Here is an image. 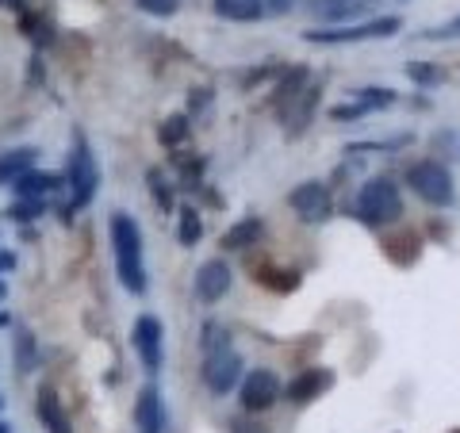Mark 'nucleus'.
Here are the masks:
<instances>
[{
    "instance_id": "18",
    "label": "nucleus",
    "mask_w": 460,
    "mask_h": 433,
    "mask_svg": "<svg viewBox=\"0 0 460 433\" xmlns=\"http://www.w3.org/2000/svg\"><path fill=\"white\" fill-rule=\"evenodd\" d=\"M261 238H265V223L250 215V219L234 223V226H230L226 234H223V250H250V245H257Z\"/></svg>"
},
{
    "instance_id": "35",
    "label": "nucleus",
    "mask_w": 460,
    "mask_h": 433,
    "mask_svg": "<svg viewBox=\"0 0 460 433\" xmlns=\"http://www.w3.org/2000/svg\"><path fill=\"white\" fill-rule=\"evenodd\" d=\"M265 4H269L272 16H288V12H292V8L299 4V0H265Z\"/></svg>"
},
{
    "instance_id": "16",
    "label": "nucleus",
    "mask_w": 460,
    "mask_h": 433,
    "mask_svg": "<svg viewBox=\"0 0 460 433\" xmlns=\"http://www.w3.org/2000/svg\"><path fill=\"white\" fill-rule=\"evenodd\" d=\"M314 104H319V84H307V89L296 96V104L288 108V115H284L288 135H292V138H299V135L307 131V123H311V115H314Z\"/></svg>"
},
{
    "instance_id": "17",
    "label": "nucleus",
    "mask_w": 460,
    "mask_h": 433,
    "mask_svg": "<svg viewBox=\"0 0 460 433\" xmlns=\"http://www.w3.org/2000/svg\"><path fill=\"white\" fill-rule=\"evenodd\" d=\"M307 89V69L304 66H296V69H288L284 74V81L277 84V93H272V108H277V115L284 119L288 115V108L296 104V96Z\"/></svg>"
},
{
    "instance_id": "25",
    "label": "nucleus",
    "mask_w": 460,
    "mask_h": 433,
    "mask_svg": "<svg viewBox=\"0 0 460 433\" xmlns=\"http://www.w3.org/2000/svg\"><path fill=\"white\" fill-rule=\"evenodd\" d=\"M16 368L20 372H35V334L31 330H16Z\"/></svg>"
},
{
    "instance_id": "42",
    "label": "nucleus",
    "mask_w": 460,
    "mask_h": 433,
    "mask_svg": "<svg viewBox=\"0 0 460 433\" xmlns=\"http://www.w3.org/2000/svg\"><path fill=\"white\" fill-rule=\"evenodd\" d=\"M453 433H460V429H453Z\"/></svg>"
},
{
    "instance_id": "33",
    "label": "nucleus",
    "mask_w": 460,
    "mask_h": 433,
    "mask_svg": "<svg viewBox=\"0 0 460 433\" xmlns=\"http://www.w3.org/2000/svg\"><path fill=\"white\" fill-rule=\"evenodd\" d=\"M230 433H265L257 422H250L246 414H238V418H230Z\"/></svg>"
},
{
    "instance_id": "20",
    "label": "nucleus",
    "mask_w": 460,
    "mask_h": 433,
    "mask_svg": "<svg viewBox=\"0 0 460 433\" xmlns=\"http://www.w3.org/2000/svg\"><path fill=\"white\" fill-rule=\"evenodd\" d=\"M368 0H314V16H323L330 23H338V20H353V16H361Z\"/></svg>"
},
{
    "instance_id": "31",
    "label": "nucleus",
    "mask_w": 460,
    "mask_h": 433,
    "mask_svg": "<svg viewBox=\"0 0 460 433\" xmlns=\"http://www.w3.org/2000/svg\"><path fill=\"white\" fill-rule=\"evenodd\" d=\"M422 39H460V16L441 27H429V31H422Z\"/></svg>"
},
{
    "instance_id": "36",
    "label": "nucleus",
    "mask_w": 460,
    "mask_h": 433,
    "mask_svg": "<svg viewBox=\"0 0 460 433\" xmlns=\"http://www.w3.org/2000/svg\"><path fill=\"white\" fill-rule=\"evenodd\" d=\"M16 269V253L12 250H0V272H12Z\"/></svg>"
},
{
    "instance_id": "19",
    "label": "nucleus",
    "mask_w": 460,
    "mask_h": 433,
    "mask_svg": "<svg viewBox=\"0 0 460 433\" xmlns=\"http://www.w3.org/2000/svg\"><path fill=\"white\" fill-rule=\"evenodd\" d=\"M39 422L47 426L50 433H74V429H69V418L62 411V402H58V395L47 392V387L39 392Z\"/></svg>"
},
{
    "instance_id": "9",
    "label": "nucleus",
    "mask_w": 460,
    "mask_h": 433,
    "mask_svg": "<svg viewBox=\"0 0 460 433\" xmlns=\"http://www.w3.org/2000/svg\"><path fill=\"white\" fill-rule=\"evenodd\" d=\"M288 204H292V211L299 215L304 223H326L330 215H334V199H330V189L323 181H304L299 189H292V196H288Z\"/></svg>"
},
{
    "instance_id": "40",
    "label": "nucleus",
    "mask_w": 460,
    "mask_h": 433,
    "mask_svg": "<svg viewBox=\"0 0 460 433\" xmlns=\"http://www.w3.org/2000/svg\"><path fill=\"white\" fill-rule=\"evenodd\" d=\"M8 429H12V426H8V422H0V433H8Z\"/></svg>"
},
{
    "instance_id": "4",
    "label": "nucleus",
    "mask_w": 460,
    "mask_h": 433,
    "mask_svg": "<svg viewBox=\"0 0 460 433\" xmlns=\"http://www.w3.org/2000/svg\"><path fill=\"white\" fill-rule=\"evenodd\" d=\"M353 215L365 226H387V223H395L399 215H402V192H399V184L387 181V177H372L368 184H361V192H357Z\"/></svg>"
},
{
    "instance_id": "5",
    "label": "nucleus",
    "mask_w": 460,
    "mask_h": 433,
    "mask_svg": "<svg viewBox=\"0 0 460 433\" xmlns=\"http://www.w3.org/2000/svg\"><path fill=\"white\" fill-rule=\"evenodd\" d=\"M399 27H402L399 16H384L349 27H319V31H304V39L314 42V47H345V42H365V39H392Z\"/></svg>"
},
{
    "instance_id": "30",
    "label": "nucleus",
    "mask_w": 460,
    "mask_h": 433,
    "mask_svg": "<svg viewBox=\"0 0 460 433\" xmlns=\"http://www.w3.org/2000/svg\"><path fill=\"white\" fill-rule=\"evenodd\" d=\"M407 77L411 81H419V84H438L445 74H441V69L438 66H422V62H411L407 66Z\"/></svg>"
},
{
    "instance_id": "27",
    "label": "nucleus",
    "mask_w": 460,
    "mask_h": 433,
    "mask_svg": "<svg viewBox=\"0 0 460 433\" xmlns=\"http://www.w3.org/2000/svg\"><path fill=\"white\" fill-rule=\"evenodd\" d=\"M4 215H8V223H35L42 215V199H16Z\"/></svg>"
},
{
    "instance_id": "22",
    "label": "nucleus",
    "mask_w": 460,
    "mask_h": 433,
    "mask_svg": "<svg viewBox=\"0 0 460 433\" xmlns=\"http://www.w3.org/2000/svg\"><path fill=\"white\" fill-rule=\"evenodd\" d=\"M146 184H150V196H154V204L162 208L165 215H169L172 208H177V196H172V184L165 181V172H162V169H150V172H146Z\"/></svg>"
},
{
    "instance_id": "10",
    "label": "nucleus",
    "mask_w": 460,
    "mask_h": 433,
    "mask_svg": "<svg viewBox=\"0 0 460 433\" xmlns=\"http://www.w3.org/2000/svg\"><path fill=\"white\" fill-rule=\"evenodd\" d=\"M169 414H165V399L157 392V384H146L135 399V429L138 433H165Z\"/></svg>"
},
{
    "instance_id": "12",
    "label": "nucleus",
    "mask_w": 460,
    "mask_h": 433,
    "mask_svg": "<svg viewBox=\"0 0 460 433\" xmlns=\"http://www.w3.org/2000/svg\"><path fill=\"white\" fill-rule=\"evenodd\" d=\"M330 387H334V372L330 368H304L299 376H292V384L284 387V395H288V402L304 407V402L319 399L323 392H330Z\"/></svg>"
},
{
    "instance_id": "39",
    "label": "nucleus",
    "mask_w": 460,
    "mask_h": 433,
    "mask_svg": "<svg viewBox=\"0 0 460 433\" xmlns=\"http://www.w3.org/2000/svg\"><path fill=\"white\" fill-rule=\"evenodd\" d=\"M8 296V287H4V280H0V299H4Z\"/></svg>"
},
{
    "instance_id": "37",
    "label": "nucleus",
    "mask_w": 460,
    "mask_h": 433,
    "mask_svg": "<svg viewBox=\"0 0 460 433\" xmlns=\"http://www.w3.org/2000/svg\"><path fill=\"white\" fill-rule=\"evenodd\" d=\"M0 8H8V12H20V16L27 12V4H23V0H0Z\"/></svg>"
},
{
    "instance_id": "21",
    "label": "nucleus",
    "mask_w": 460,
    "mask_h": 433,
    "mask_svg": "<svg viewBox=\"0 0 460 433\" xmlns=\"http://www.w3.org/2000/svg\"><path fill=\"white\" fill-rule=\"evenodd\" d=\"M177 238H181L184 250H192V245H199V238H204V223H199L196 208H181L177 211Z\"/></svg>"
},
{
    "instance_id": "29",
    "label": "nucleus",
    "mask_w": 460,
    "mask_h": 433,
    "mask_svg": "<svg viewBox=\"0 0 460 433\" xmlns=\"http://www.w3.org/2000/svg\"><path fill=\"white\" fill-rule=\"evenodd\" d=\"M138 12H146V16H157V20H169L181 12V0H135Z\"/></svg>"
},
{
    "instance_id": "24",
    "label": "nucleus",
    "mask_w": 460,
    "mask_h": 433,
    "mask_svg": "<svg viewBox=\"0 0 460 433\" xmlns=\"http://www.w3.org/2000/svg\"><path fill=\"white\" fill-rule=\"evenodd\" d=\"M257 284L272 287V292H296V287H299V272H288V269H261V272H257Z\"/></svg>"
},
{
    "instance_id": "26",
    "label": "nucleus",
    "mask_w": 460,
    "mask_h": 433,
    "mask_svg": "<svg viewBox=\"0 0 460 433\" xmlns=\"http://www.w3.org/2000/svg\"><path fill=\"white\" fill-rule=\"evenodd\" d=\"M353 100L361 104L365 111H380V108H392L395 104V93L392 89H357Z\"/></svg>"
},
{
    "instance_id": "15",
    "label": "nucleus",
    "mask_w": 460,
    "mask_h": 433,
    "mask_svg": "<svg viewBox=\"0 0 460 433\" xmlns=\"http://www.w3.org/2000/svg\"><path fill=\"white\" fill-rule=\"evenodd\" d=\"M35 157H39L35 146H16V150L0 154V189H12V184H16L23 172L35 165Z\"/></svg>"
},
{
    "instance_id": "32",
    "label": "nucleus",
    "mask_w": 460,
    "mask_h": 433,
    "mask_svg": "<svg viewBox=\"0 0 460 433\" xmlns=\"http://www.w3.org/2000/svg\"><path fill=\"white\" fill-rule=\"evenodd\" d=\"M361 115H368L361 104H357V100H353V104H338V108H330V119H361Z\"/></svg>"
},
{
    "instance_id": "28",
    "label": "nucleus",
    "mask_w": 460,
    "mask_h": 433,
    "mask_svg": "<svg viewBox=\"0 0 460 433\" xmlns=\"http://www.w3.org/2000/svg\"><path fill=\"white\" fill-rule=\"evenodd\" d=\"M23 35L35 42V47H42V42H50V23L35 16V12H23Z\"/></svg>"
},
{
    "instance_id": "23",
    "label": "nucleus",
    "mask_w": 460,
    "mask_h": 433,
    "mask_svg": "<svg viewBox=\"0 0 460 433\" xmlns=\"http://www.w3.org/2000/svg\"><path fill=\"white\" fill-rule=\"evenodd\" d=\"M189 131H192L189 115H169V119L157 127V138H162V146H181V142L189 138Z\"/></svg>"
},
{
    "instance_id": "1",
    "label": "nucleus",
    "mask_w": 460,
    "mask_h": 433,
    "mask_svg": "<svg viewBox=\"0 0 460 433\" xmlns=\"http://www.w3.org/2000/svg\"><path fill=\"white\" fill-rule=\"evenodd\" d=\"M111 253H115V277L131 296H146V261H142V230L127 211L111 215Z\"/></svg>"
},
{
    "instance_id": "11",
    "label": "nucleus",
    "mask_w": 460,
    "mask_h": 433,
    "mask_svg": "<svg viewBox=\"0 0 460 433\" xmlns=\"http://www.w3.org/2000/svg\"><path fill=\"white\" fill-rule=\"evenodd\" d=\"M230 280H234V272H230L226 261H219V257L204 261V265H199V272H196V296H199V303H219L230 292Z\"/></svg>"
},
{
    "instance_id": "41",
    "label": "nucleus",
    "mask_w": 460,
    "mask_h": 433,
    "mask_svg": "<svg viewBox=\"0 0 460 433\" xmlns=\"http://www.w3.org/2000/svg\"><path fill=\"white\" fill-rule=\"evenodd\" d=\"M0 411H4V399H0Z\"/></svg>"
},
{
    "instance_id": "7",
    "label": "nucleus",
    "mask_w": 460,
    "mask_h": 433,
    "mask_svg": "<svg viewBox=\"0 0 460 433\" xmlns=\"http://www.w3.org/2000/svg\"><path fill=\"white\" fill-rule=\"evenodd\" d=\"M131 345L142 360V368L157 376L162 372V345H165V330H162V319H154V314H138L135 326H131Z\"/></svg>"
},
{
    "instance_id": "38",
    "label": "nucleus",
    "mask_w": 460,
    "mask_h": 433,
    "mask_svg": "<svg viewBox=\"0 0 460 433\" xmlns=\"http://www.w3.org/2000/svg\"><path fill=\"white\" fill-rule=\"evenodd\" d=\"M12 326V314L8 311H0V330H8Z\"/></svg>"
},
{
    "instance_id": "3",
    "label": "nucleus",
    "mask_w": 460,
    "mask_h": 433,
    "mask_svg": "<svg viewBox=\"0 0 460 433\" xmlns=\"http://www.w3.org/2000/svg\"><path fill=\"white\" fill-rule=\"evenodd\" d=\"M66 189H69V211H81L96 199L100 189V165L89 146V138L74 131V146H69V169H66Z\"/></svg>"
},
{
    "instance_id": "8",
    "label": "nucleus",
    "mask_w": 460,
    "mask_h": 433,
    "mask_svg": "<svg viewBox=\"0 0 460 433\" xmlns=\"http://www.w3.org/2000/svg\"><path fill=\"white\" fill-rule=\"evenodd\" d=\"M277 399H280V380H277V372L253 368L250 376H242V384H238V402H242V411H246V414H261V411H269Z\"/></svg>"
},
{
    "instance_id": "6",
    "label": "nucleus",
    "mask_w": 460,
    "mask_h": 433,
    "mask_svg": "<svg viewBox=\"0 0 460 433\" xmlns=\"http://www.w3.org/2000/svg\"><path fill=\"white\" fill-rule=\"evenodd\" d=\"M407 184L414 189V196H422L426 204H434V208H449L456 199L453 172L445 169L441 162H414L407 169Z\"/></svg>"
},
{
    "instance_id": "2",
    "label": "nucleus",
    "mask_w": 460,
    "mask_h": 433,
    "mask_svg": "<svg viewBox=\"0 0 460 433\" xmlns=\"http://www.w3.org/2000/svg\"><path fill=\"white\" fill-rule=\"evenodd\" d=\"M199 349H204V384L215 395H230L242 384V357L230 345V330L219 323H208Z\"/></svg>"
},
{
    "instance_id": "13",
    "label": "nucleus",
    "mask_w": 460,
    "mask_h": 433,
    "mask_svg": "<svg viewBox=\"0 0 460 433\" xmlns=\"http://www.w3.org/2000/svg\"><path fill=\"white\" fill-rule=\"evenodd\" d=\"M66 184L62 172H35V169H27L23 177L12 184V192H16V199H47L54 196L58 189Z\"/></svg>"
},
{
    "instance_id": "34",
    "label": "nucleus",
    "mask_w": 460,
    "mask_h": 433,
    "mask_svg": "<svg viewBox=\"0 0 460 433\" xmlns=\"http://www.w3.org/2000/svg\"><path fill=\"white\" fill-rule=\"evenodd\" d=\"M211 104V89H192L189 96V111H204Z\"/></svg>"
},
{
    "instance_id": "14",
    "label": "nucleus",
    "mask_w": 460,
    "mask_h": 433,
    "mask_svg": "<svg viewBox=\"0 0 460 433\" xmlns=\"http://www.w3.org/2000/svg\"><path fill=\"white\" fill-rule=\"evenodd\" d=\"M215 16L230 20V23H257L261 16H269L265 0H211Z\"/></svg>"
}]
</instances>
